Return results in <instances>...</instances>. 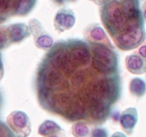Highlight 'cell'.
Wrapping results in <instances>:
<instances>
[{"label": "cell", "instance_id": "6da1fadb", "mask_svg": "<svg viewBox=\"0 0 146 137\" xmlns=\"http://www.w3.org/2000/svg\"><path fill=\"white\" fill-rule=\"evenodd\" d=\"M102 20L112 37L118 34L129 21L123 7L116 0L106 3L102 10Z\"/></svg>", "mask_w": 146, "mask_h": 137}, {"label": "cell", "instance_id": "5bb4252c", "mask_svg": "<svg viewBox=\"0 0 146 137\" xmlns=\"http://www.w3.org/2000/svg\"><path fill=\"white\" fill-rule=\"evenodd\" d=\"M17 0H0V23L4 21L10 12L14 11Z\"/></svg>", "mask_w": 146, "mask_h": 137}, {"label": "cell", "instance_id": "52a82bcc", "mask_svg": "<svg viewBox=\"0 0 146 137\" xmlns=\"http://www.w3.org/2000/svg\"><path fill=\"white\" fill-rule=\"evenodd\" d=\"M29 27L34 37L38 34V36L34 37L36 46L38 48L47 49L52 46V38L47 33H46L39 21L36 19L31 20L29 21Z\"/></svg>", "mask_w": 146, "mask_h": 137}, {"label": "cell", "instance_id": "9c48e42d", "mask_svg": "<svg viewBox=\"0 0 146 137\" xmlns=\"http://www.w3.org/2000/svg\"><path fill=\"white\" fill-rule=\"evenodd\" d=\"M9 39L11 42H19L29 35V29L24 24H16L7 27Z\"/></svg>", "mask_w": 146, "mask_h": 137}, {"label": "cell", "instance_id": "8fae6325", "mask_svg": "<svg viewBox=\"0 0 146 137\" xmlns=\"http://www.w3.org/2000/svg\"><path fill=\"white\" fill-rule=\"evenodd\" d=\"M138 120L137 111L134 108H130L123 111L121 117V124L123 128L128 134H131Z\"/></svg>", "mask_w": 146, "mask_h": 137}, {"label": "cell", "instance_id": "ac0fdd59", "mask_svg": "<svg viewBox=\"0 0 146 137\" xmlns=\"http://www.w3.org/2000/svg\"><path fill=\"white\" fill-rule=\"evenodd\" d=\"M7 29L5 28H0V49H3L9 44Z\"/></svg>", "mask_w": 146, "mask_h": 137}, {"label": "cell", "instance_id": "8992f818", "mask_svg": "<svg viewBox=\"0 0 146 137\" xmlns=\"http://www.w3.org/2000/svg\"><path fill=\"white\" fill-rule=\"evenodd\" d=\"M63 81L64 79L62 76L57 71V68L54 67L53 65L50 67L45 65L43 68L40 70L38 84L41 88L51 90L55 87L61 86Z\"/></svg>", "mask_w": 146, "mask_h": 137}, {"label": "cell", "instance_id": "30bf717a", "mask_svg": "<svg viewBox=\"0 0 146 137\" xmlns=\"http://www.w3.org/2000/svg\"><path fill=\"white\" fill-rule=\"evenodd\" d=\"M125 65L128 71L133 74H142L145 71V59L135 54H132L126 57Z\"/></svg>", "mask_w": 146, "mask_h": 137}, {"label": "cell", "instance_id": "3957f363", "mask_svg": "<svg viewBox=\"0 0 146 137\" xmlns=\"http://www.w3.org/2000/svg\"><path fill=\"white\" fill-rule=\"evenodd\" d=\"M91 51L93 65L96 70L108 75H112L113 73L117 71V55L108 46L100 43H93Z\"/></svg>", "mask_w": 146, "mask_h": 137}, {"label": "cell", "instance_id": "2e32d148", "mask_svg": "<svg viewBox=\"0 0 146 137\" xmlns=\"http://www.w3.org/2000/svg\"><path fill=\"white\" fill-rule=\"evenodd\" d=\"M88 35L90 36V39L94 43H100L101 41H104L106 39H107L104 31L102 29V28L99 27L93 28L90 31Z\"/></svg>", "mask_w": 146, "mask_h": 137}, {"label": "cell", "instance_id": "4fadbf2b", "mask_svg": "<svg viewBox=\"0 0 146 137\" xmlns=\"http://www.w3.org/2000/svg\"><path fill=\"white\" fill-rule=\"evenodd\" d=\"M65 114L66 118L70 121H76L84 118L86 114V108L79 103L73 102L65 111Z\"/></svg>", "mask_w": 146, "mask_h": 137}, {"label": "cell", "instance_id": "ba28073f", "mask_svg": "<svg viewBox=\"0 0 146 137\" xmlns=\"http://www.w3.org/2000/svg\"><path fill=\"white\" fill-rule=\"evenodd\" d=\"M74 12L68 9H62L57 13L54 20V27L59 32L70 29L75 24Z\"/></svg>", "mask_w": 146, "mask_h": 137}, {"label": "cell", "instance_id": "44dd1931", "mask_svg": "<svg viewBox=\"0 0 146 137\" xmlns=\"http://www.w3.org/2000/svg\"><path fill=\"white\" fill-rule=\"evenodd\" d=\"M1 131H7H7H9L7 128H5L4 125H3V124L0 122V136H4V134H3L2 133H1Z\"/></svg>", "mask_w": 146, "mask_h": 137}, {"label": "cell", "instance_id": "d6986e66", "mask_svg": "<svg viewBox=\"0 0 146 137\" xmlns=\"http://www.w3.org/2000/svg\"><path fill=\"white\" fill-rule=\"evenodd\" d=\"M84 75L81 72V71L74 74V75H73L72 78H71V81H72L73 84H74V86L81 85L83 83V81H84Z\"/></svg>", "mask_w": 146, "mask_h": 137}, {"label": "cell", "instance_id": "cb8c5ba5", "mask_svg": "<svg viewBox=\"0 0 146 137\" xmlns=\"http://www.w3.org/2000/svg\"><path fill=\"white\" fill-rule=\"evenodd\" d=\"M91 1H96V2L98 3V1H102L103 0H91Z\"/></svg>", "mask_w": 146, "mask_h": 137}, {"label": "cell", "instance_id": "7402d4cb", "mask_svg": "<svg viewBox=\"0 0 146 137\" xmlns=\"http://www.w3.org/2000/svg\"><path fill=\"white\" fill-rule=\"evenodd\" d=\"M3 76V66L2 62H1V54H0V80L2 78Z\"/></svg>", "mask_w": 146, "mask_h": 137}, {"label": "cell", "instance_id": "5b68a950", "mask_svg": "<svg viewBox=\"0 0 146 137\" xmlns=\"http://www.w3.org/2000/svg\"><path fill=\"white\" fill-rule=\"evenodd\" d=\"M10 129L17 136L25 137L31 133V123L29 116L21 111H14L9 115L7 119Z\"/></svg>", "mask_w": 146, "mask_h": 137}, {"label": "cell", "instance_id": "ffe728a7", "mask_svg": "<svg viewBox=\"0 0 146 137\" xmlns=\"http://www.w3.org/2000/svg\"><path fill=\"white\" fill-rule=\"evenodd\" d=\"M107 136L106 133L104 130L101 129V128H96L94 130V134H93V136Z\"/></svg>", "mask_w": 146, "mask_h": 137}, {"label": "cell", "instance_id": "7a4b0ae2", "mask_svg": "<svg viewBox=\"0 0 146 137\" xmlns=\"http://www.w3.org/2000/svg\"><path fill=\"white\" fill-rule=\"evenodd\" d=\"M113 37L121 49L129 50L138 47L145 39L143 21H129L118 34Z\"/></svg>", "mask_w": 146, "mask_h": 137}, {"label": "cell", "instance_id": "603a6c76", "mask_svg": "<svg viewBox=\"0 0 146 137\" xmlns=\"http://www.w3.org/2000/svg\"><path fill=\"white\" fill-rule=\"evenodd\" d=\"M140 51H141V53H142V55L143 57V58H145V46H143V47H142V48L140 49Z\"/></svg>", "mask_w": 146, "mask_h": 137}, {"label": "cell", "instance_id": "7c38bea8", "mask_svg": "<svg viewBox=\"0 0 146 137\" xmlns=\"http://www.w3.org/2000/svg\"><path fill=\"white\" fill-rule=\"evenodd\" d=\"M38 133L44 136H65L64 131L56 124L52 121L46 120L38 128Z\"/></svg>", "mask_w": 146, "mask_h": 137}, {"label": "cell", "instance_id": "e0dca14e", "mask_svg": "<svg viewBox=\"0 0 146 137\" xmlns=\"http://www.w3.org/2000/svg\"><path fill=\"white\" fill-rule=\"evenodd\" d=\"M72 133L75 136H86L88 135L90 128L84 122H78L72 127Z\"/></svg>", "mask_w": 146, "mask_h": 137}, {"label": "cell", "instance_id": "277c9868", "mask_svg": "<svg viewBox=\"0 0 146 137\" xmlns=\"http://www.w3.org/2000/svg\"><path fill=\"white\" fill-rule=\"evenodd\" d=\"M68 57L70 63L74 67L87 66L91 61V54L88 46L81 41H69Z\"/></svg>", "mask_w": 146, "mask_h": 137}, {"label": "cell", "instance_id": "9a60e30c", "mask_svg": "<svg viewBox=\"0 0 146 137\" xmlns=\"http://www.w3.org/2000/svg\"><path fill=\"white\" fill-rule=\"evenodd\" d=\"M130 90L133 95L137 97L142 96L145 94V83L141 78H134L130 84Z\"/></svg>", "mask_w": 146, "mask_h": 137}]
</instances>
